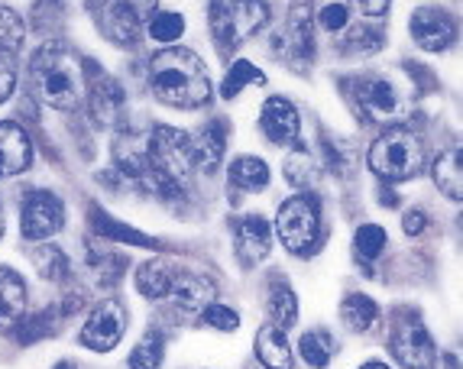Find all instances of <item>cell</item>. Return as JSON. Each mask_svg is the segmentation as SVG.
<instances>
[{
	"label": "cell",
	"mask_w": 463,
	"mask_h": 369,
	"mask_svg": "<svg viewBox=\"0 0 463 369\" xmlns=\"http://www.w3.org/2000/svg\"><path fill=\"white\" fill-rule=\"evenodd\" d=\"M272 52L279 62H288L295 71H305L315 62L317 46H315V26L305 14H295L286 24V30H279L272 39Z\"/></svg>",
	"instance_id": "10"
},
{
	"label": "cell",
	"mask_w": 463,
	"mask_h": 369,
	"mask_svg": "<svg viewBox=\"0 0 463 369\" xmlns=\"http://www.w3.org/2000/svg\"><path fill=\"white\" fill-rule=\"evenodd\" d=\"M30 85L46 108L75 110L85 98V69L75 49L65 43H46L30 59Z\"/></svg>",
	"instance_id": "2"
},
{
	"label": "cell",
	"mask_w": 463,
	"mask_h": 369,
	"mask_svg": "<svg viewBox=\"0 0 463 369\" xmlns=\"http://www.w3.org/2000/svg\"><path fill=\"white\" fill-rule=\"evenodd\" d=\"M444 360H448V369H457V356L450 354V356H444Z\"/></svg>",
	"instance_id": "48"
},
{
	"label": "cell",
	"mask_w": 463,
	"mask_h": 369,
	"mask_svg": "<svg viewBox=\"0 0 463 369\" xmlns=\"http://www.w3.org/2000/svg\"><path fill=\"white\" fill-rule=\"evenodd\" d=\"M425 166V147L405 127H389L370 147V169L386 182H409Z\"/></svg>",
	"instance_id": "4"
},
{
	"label": "cell",
	"mask_w": 463,
	"mask_h": 369,
	"mask_svg": "<svg viewBox=\"0 0 463 369\" xmlns=\"http://www.w3.org/2000/svg\"><path fill=\"white\" fill-rule=\"evenodd\" d=\"M52 369H78V366H75V363H71V360H59Z\"/></svg>",
	"instance_id": "46"
},
{
	"label": "cell",
	"mask_w": 463,
	"mask_h": 369,
	"mask_svg": "<svg viewBox=\"0 0 463 369\" xmlns=\"http://www.w3.org/2000/svg\"><path fill=\"white\" fill-rule=\"evenodd\" d=\"M250 85H266V75L256 69L250 59H237L231 65V71H227L224 85H221V98L233 100L243 88H250Z\"/></svg>",
	"instance_id": "30"
},
{
	"label": "cell",
	"mask_w": 463,
	"mask_h": 369,
	"mask_svg": "<svg viewBox=\"0 0 463 369\" xmlns=\"http://www.w3.org/2000/svg\"><path fill=\"white\" fill-rule=\"evenodd\" d=\"M227 178H231V188L240 194H256L269 188V166L256 156H237L227 169Z\"/></svg>",
	"instance_id": "20"
},
{
	"label": "cell",
	"mask_w": 463,
	"mask_h": 369,
	"mask_svg": "<svg viewBox=\"0 0 463 369\" xmlns=\"http://www.w3.org/2000/svg\"><path fill=\"white\" fill-rule=\"evenodd\" d=\"M411 39L425 52H444L454 46L457 39V20L450 10L444 7H418L411 14Z\"/></svg>",
	"instance_id": "11"
},
{
	"label": "cell",
	"mask_w": 463,
	"mask_h": 369,
	"mask_svg": "<svg viewBox=\"0 0 463 369\" xmlns=\"http://www.w3.org/2000/svg\"><path fill=\"white\" fill-rule=\"evenodd\" d=\"M88 266H91L94 282H98L100 289H114L127 272V256L110 253V250H98V246L91 243V250H88Z\"/></svg>",
	"instance_id": "25"
},
{
	"label": "cell",
	"mask_w": 463,
	"mask_h": 369,
	"mask_svg": "<svg viewBox=\"0 0 463 369\" xmlns=\"http://www.w3.org/2000/svg\"><path fill=\"white\" fill-rule=\"evenodd\" d=\"M260 127L272 147H295L301 137V117L288 98H269L260 110Z\"/></svg>",
	"instance_id": "12"
},
{
	"label": "cell",
	"mask_w": 463,
	"mask_h": 369,
	"mask_svg": "<svg viewBox=\"0 0 463 369\" xmlns=\"http://www.w3.org/2000/svg\"><path fill=\"white\" fill-rule=\"evenodd\" d=\"M256 356L266 369H295L292 344H288V334L279 331L276 324H266L256 331Z\"/></svg>",
	"instance_id": "19"
},
{
	"label": "cell",
	"mask_w": 463,
	"mask_h": 369,
	"mask_svg": "<svg viewBox=\"0 0 463 369\" xmlns=\"http://www.w3.org/2000/svg\"><path fill=\"white\" fill-rule=\"evenodd\" d=\"M392 354L405 369H434L438 363V346H434L431 334L418 317H405L392 331Z\"/></svg>",
	"instance_id": "9"
},
{
	"label": "cell",
	"mask_w": 463,
	"mask_h": 369,
	"mask_svg": "<svg viewBox=\"0 0 463 369\" xmlns=\"http://www.w3.org/2000/svg\"><path fill=\"white\" fill-rule=\"evenodd\" d=\"M208 24L221 49H237L269 24V0H211Z\"/></svg>",
	"instance_id": "3"
},
{
	"label": "cell",
	"mask_w": 463,
	"mask_h": 369,
	"mask_svg": "<svg viewBox=\"0 0 463 369\" xmlns=\"http://www.w3.org/2000/svg\"><path fill=\"white\" fill-rule=\"evenodd\" d=\"M402 227H405V233H409V237H418V233H421L428 227L425 211H421V208L405 211V217H402Z\"/></svg>",
	"instance_id": "43"
},
{
	"label": "cell",
	"mask_w": 463,
	"mask_h": 369,
	"mask_svg": "<svg viewBox=\"0 0 463 369\" xmlns=\"http://www.w3.org/2000/svg\"><path fill=\"white\" fill-rule=\"evenodd\" d=\"M360 369H389V366H386V363H364Z\"/></svg>",
	"instance_id": "47"
},
{
	"label": "cell",
	"mask_w": 463,
	"mask_h": 369,
	"mask_svg": "<svg viewBox=\"0 0 463 369\" xmlns=\"http://www.w3.org/2000/svg\"><path fill=\"white\" fill-rule=\"evenodd\" d=\"M282 172H286L288 182L298 184V188H315L317 178H321V166H317V159L301 147V143H295V149L286 156Z\"/></svg>",
	"instance_id": "26"
},
{
	"label": "cell",
	"mask_w": 463,
	"mask_h": 369,
	"mask_svg": "<svg viewBox=\"0 0 463 369\" xmlns=\"http://www.w3.org/2000/svg\"><path fill=\"white\" fill-rule=\"evenodd\" d=\"M201 321L208 324V327H214V331H224V334H231L240 327L237 311L227 305H217V301H208V305L201 308Z\"/></svg>",
	"instance_id": "38"
},
{
	"label": "cell",
	"mask_w": 463,
	"mask_h": 369,
	"mask_svg": "<svg viewBox=\"0 0 463 369\" xmlns=\"http://www.w3.org/2000/svg\"><path fill=\"white\" fill-rule=\"evenodd\" d=\"M340 46L347 49V52L373 55L386 46V36H383V30H376V26H354V30H347V36L340 39Z\"/></svg>",
	"instance_id": "34"
},
{
	"label": "cell",
	"mask_w": 463,
	"mask_h": 369,
	"mask_svg": "<svg viewBox=\"0 0 463 369\" xmlns=\"http://www.w3.org/2000/svg\"><path fill=\"white\" fill-rule=\"evenodd\" d=\"M379 201H383L386 208H395V204H399V194L389 192V188H383V192H379Z\"/></svg>",
	"instance_id": "45"
},
{
	"label": "cell",
	"mask_w": 463,
	"mask_h": 369,
	"mask_svg": "<svg viewBox=\"0 0 463 369\" xmlns=\"http://www.w3.org/2000/svg\"><path fill=\"white\" fill-rule=\"evenodd\" d=\"M182 33H185V16L175 14V10H156L149 16V36L156 43H175Z\"/></svg>",
	"instance_id": "35"
},
{
	"label": "cell",
	"mask_w": 463,
	"mask_h": 369,
	"mask_svg": "<svg viewBox=\"0 0 463 369\" xmlns=\"http://www.w3.org/2000/svg\"><path fill=\"white\" fill-rule=\"evenodd\" d=\"M16 88V62H14V52L7 49H0V104L14 94Z\"/></svg>",
	"instance_id": "39"
},
{
	"label": "cell",
	"mask_w": 463,
	"mask_h": 369,
	"mask_svg": "<svg viewBox=\"0 0 463 369\" xmlns=\"http://www.w3.org/2000/svg\"><path fill=\"white\" fill-rule=\"evenodd\" d=\"M149 85L165 108L198 110L211 100V75L192 49L172 46L149 62Z\"/></svg>",
	"instance_id": "1"
},
{
	"label": "cell",
	"mask_w": 463,
	"mask_h": 369,
	"mask_svg": "<svg viewBox=\"0 0 463 369\" xmlns=\"http://www.w3.org/2000/svg\"><path fill=\"white\" fill-rule=\"evenodd\" d=\"M298 350H301V360L308 363V366L325 369L331 363V356L337 354V344H334V337L327 331H308L298 340Z\"/></svg>",
	"instance_id": "29"
},
{
	"label": "cell",
	"mask_w": 463,
	"mask_h": 369,
	"mask_svg": "<svg viewBox=\"0 0 463 369\" xmlns=\"http://www.w3.org/2000/svg\"><path fill=\"white\" fill-rule=\"evenodd\" d=\"M376 317H379V305L373 298H366V295L354 292L340 301V321L347 324V331L366 334L376 324Z\"/></svg>",
	"instance_id": "24"
},
{
	"label": "cell",
	"mask_w": 463,
	"mask_h": 369,
	"mask_svg": "<svg viewBox=\"0 0 463 369\" xmlns=\"http://www.w3.org/2000/svg\"><path fill=\"white\" fill-rule=\"evenodd\" d=\"M350 94H354L356 108L364 110L370 120L392 123L405 114V98L399 85H392L386 75H356L350 78Z\"/></svg>",
	"instance_id": "6"
},
{
	"label": "cell",
	"mask_w": 463,
	"mask_h": 369,
	"mask_svg": "<svg viewBox=\"0 0 463 369\" xmlns=\"http://www.w3.org/2000/svg\"><path fill=\"white\" fill-rule=\"evenodd\" d=\"M347 7L344 4H327V7H321V14H317V24L325 26L327 33H340V30H347Z\"/></svg>",
	"instance_id": "40"
},
{
	"label": "cell",
	"mask_w": 463,
	"mask_h": 369,
	"mask_svg": "<svg viewBox=\"0 0 463 369\" xmlns=\"http://www.w3.org/2000/svg\"><path fill=\"white\" fill-rule=\"evenodd\" d=\"M356 253L366 256V260H376L383 250H386V231L379 227V223H364V227H356Z\"/></svg>",
	"instance_id": "37"
},
{
	"label": "cell",
	"mask_w": 463,
	"mask_h": 369,
	"mask_svg": "<svg viewBox=\"0 0 463 369\" xmlns=\"http://www.w3.org/2000/svg\"><path fill=\"white\" fill-rule=\"evenodd\" d=\"M117 4H120L124 10H130L139 24H143V20H149V16L156 14V7H159V0H117Z\"/></svg>",
	"instance_id": "41"
},
{
	"label": "cell",
	"mask_w": 463,
	"mask_h": 369,
	"mask_svg": "<svg viewBox=\"0 0 463 369\" xmlns=\"http://www.w3.org/2000/svg\"><path fill=\"white\" fill-rule=\"evenodd\" d=\"M26 315V282L10 266H0V331H16Z\"/></svg>",
	"instance_id": "15"
},
{
	"label": "cell",
	"mask_w": 463,
	"mask_h": 369,
	"mask_svg": "<svg viewBox=\"0 0 463 369\" xmlns=\"http://www.w3.org/2000/svg\"><path fill=\"white\" fill-rule=\"evenodd\" d=\"M65 227V204L52 192H26L20 201V231L26 240H49Z\"/></svg>",
	"instance_id": "7"
},
{
	"label": "cell",
	"mask_w": 463,
	"mask_h": 369,
	"mask_svg": "<svg viewBox=\"0 0 463 369\" xmlns=\"http://www.w3.org/2000/svg\"><path fill=\"white\" fill-rule=\"evenodd\" d=\"M88 104H91V114L100 127H114L120 120V114H124V88L117 85L114 78H100Z\"/></svg>",
	"instance_id": "21"
},
{
	"label": "cell",
	"mask_w": 463,
	"mask_h": 369,
	"mask_svg": "<svg viewBox=\"0 0 463 369\" xmlns=\"http://www.w3.org/2000/svg\"><path fill=\"white\" fill-rule=\"evenodd\" d=\"M0 237H4V214H0Z\"/></svg>",
	"instance_id": "49"
},
{
	"label": "cell",
	"mask_w": 463,
	"mask_h": 369,
	"mask_svg": "<svg viewBox=\"0 0 463 369\" xmlns=\"http://www.w3.org/2000/svg\"><path fill=\"white\" fill-rule=\"evenodd\" d=\"M165 363V337L159 331H149L146 337L133 346L130 369H163Z\"/></svg>",
	"instance_id": "33"
},
{
	"label": "cell",
	"mask_w": 463,
	"mask_h": 369,
	"mask_svg": "<svg viewBox=\"0 0 463 369\" xmlns=\"http://www.w3.org/2000/svg\"><path fill=\"white\" fill-rule=\"evenodd\" d=\"M175 270L178 266H169L163 260H149L137 270V289L143 298L153 301H165L172 292V282H175Z\"/></svg>",
	"instance_id": "22"
},
{
	"label": "cell",
	"mask_w": 463,
	"mask_h": 369,
	"mask_svg": "<svg viewBox=\"0 0 463 369\" xmlns=\"http://www.w3.org/2000/svg\"><path fill=\"white\" fill-rule=\"evenodd\" d=\"M227 149V123L217 117V120L204 123L198 137H192V156H194V169L201 172H214L224 159Z\"/></svg>",
	"instance_id": "16"
},
{
	"label": "cell",
	"mask_w": 463,
	"mask_h": 369,
	"mask_svg": "<svg viewBox=\"0 0 463 369\" xmlns=\"http://www.w3.org/2000/svg\"><path fill=\"white\" fill-rule=\"evenodd\" d=\"M91 223H94V231L108 240H124V243H133V246H156V240H149L146 233L133 231V227H127V223L114 221V217L104 214L98 204H91Z\"/></svg>",
	"instance_id": "28"
},
{
	"label": "cell",
	"mask_w": 463,
	"mask_h": 369,
	"mask_svg": "<svg viewBox=\"0 0 463 369\" xmlns=\"http://www.w3.org/2000/svg\"><path fill=\"white\" fill-rule=\"evenodd\" d=\"M347 4H354V7L360 10L364 16H383L392 0H347Z\"/></svg>",
	"instance_id": "44"
},
{
	"label": "cell",
	"mask_w": 463,
	"mask_h": 369,
	"mask_svg": "<svg viewBox=\"0 0 463 369\" xmlns=\"http://www.w3.org/2000/svg\"><path fill=\"white\" fill-rule=\"evenodd\" d=\"M33 262H36V272L46 279V282H62V279H69V272H71L69 256H65L55 243H46V246H39V250H33Z\"/></svg>",
	"instance_id": "32"
},
{
	"label": "cell",
	"mask_w": 463,
	"mask_h": 369,
	"mask_svg": "<svg viewBox=\"0 0 463 369\" xmlns=\"http://www.w3.org/2000/svg\"><path fill=\"white\" fill-rule=\"evenodd\" d=\"M233 250L237 256L243 260V266H256V262H263L272 250V231H269V221L260 214H243L237 223V237H233Z\"/></svg>",
	"instance_id": "13"
},
{
	"label": "cell",
	"mask_w": 463,
	"mask_h": 369,
	"mask_svg": "<svg viewBox=\"0 0 463 369\" xmlns=\"http://www.w3.org/2000/svg\"><path fill=\"white\" fill-rule=\"evenodd\" d=\"M124 331H127L124 305H120L117 298H108V301H100L91 315H88L85 327H81V337L78 340H81V346L94 350V354H108V350H114V346L124 340Z\"/></svg>",
	"instance_id": "8"
},
{
	"label": "cell",
	"mask_w": 463,
	"mask_h": 369,
	"mask_svg": "<svg viewBox=\"0 0 463 369\" xmlns=\"http://www.w3.org/2000/svg\"><path fill=\"white\" fill-rule=\"evenodd\" d=\"M24 36H26L24 20H20L10 7H0V49L16 52V49L24 46Z\"/></svg>",
	"instance_id": "36"
},
{
	"label": "cell",
	"mask_w": 463,
	"mask_h": 369,
	"mask_svg": "<svg viewBox=\"0 0 463 369\" xmlns=\"http://www.w3.org/2000/svg\"><path fill=\"white\" fill-rule=\"evenodd\" d=\"M276 233L288 253L311 256L321 246V233H325L321 201L315 194H295V198L282 201V208L276 214Z\"/></svg>",
	"instance_id": "5"
},
{
	"label": "cell",
	"mask_w": 463,
	"mask_h": 369,
	"mask_svg": "<svg viewBox=\"0 0 463 369\" xmlns=\"http://www.w3.org/2000/svg\"><path fill=\"white\" fill-rule=\"evenodd\" d=\"M98 24H100V33H104L110 43H117V46H133L139 39V26H143L137 16L120 7L117 0H100Z\"/></svg>",
	"instance_id": "18"
},
{
	"label": "cell",
	"mask_w": 463,
	"mask_h": 369,
	"mask_svg": "<svg viewBox=\"0 0 463 369\" xmlns=\"http://www.w3.org/2000/svg\"><path fill=\"white\" fill-rule=\"evenodd\" d=\"M434 184L448 194L450 201L463 198V153L460 149H450V153H440L431 166Z\"/></svg>",
	"instance_id": "23"
},
{
	"label": "cell",
	"mask_w": 463,
	"mask_h": 369,
	"mask_svg": "<svg viewBox=\"0 0 463 369\" xmlns=\"http://www.w3.org/2000/svg\"><path fill=\"white\" fill-rule=\"evenodd\" d=\"M321 147H325L327 166H331V172H334V175H347V172H350V162L344 159V153H340V149L334 147L331 139H325V143H321Z\"/></svg>",
	"instance_id": "42"
},
{
	"label": "cell",
	"mask_w": 463,
	"mask_h": 369,
	"mask_svg": "<svg viewBox=\"0 0 463 369\" xmlns=\"http://www.w3.org/2000/svg\"><path fill=\"white\" fill-rule=\"evenodd\" d=\"M33 162V143L20 123L4 120L0 123V178L4 175H20L30 169Z\"/></svg>",
	"instance_id": "14"
},
{
	"label": "cell",
	"mask_w": 463,
	"mask_h": 369,
	"mask_svg": "<svg viewBox=\"0 0 463 369\" xmlns=\"http://www.w3.org/2000/svg\"><path fill=\"white\" fill-rule=\"evenodd\" d=\"M59 311L62 308H46V311H39V315H30L26 317L24 315V321L16 324V340L24 346H30V344H39V340H46V337H52L55 331H59Z\"/></svg>",
	"instance_id": "27"
},
{
	"label": "cell",
	"mask_w": 463,
	"mask_h": 369,
	"mask_svg": "<svg viewBox=\"0 0 463 369\" xmlns=\"http://www.w3.org/2000/svg\"><path fill=\"white\" fill-rule=\"evenodd\" d=\"M266 308H269V317L279 331H292L295 324H298V298H295V292L292 289H286V285L272 289L269 305Z\"/></svg>",
	"instance_id": "31"
},
{
	"label": "cell",
	"mask_w": 463,
	"mask_h": 369,
	"mask_svg": "<svg viewBox=\"0 0 463 369\" xmlns=\"http://www.w3.org/2000/svg\"><path fill=\"white\" fill-rule=\"evenodd\" d=\"M169 301L178 311H201L208 301H214V285H211V279L198 276L192 270H175Z\"/></svg>",
	"instance_id": "17"
}]
</instances>
